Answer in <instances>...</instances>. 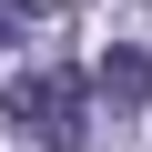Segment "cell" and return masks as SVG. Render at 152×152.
<instances>
[{
  "instance_id": "1",
  "label": "cell",
  "mask_w": 152,
  "mask_h": 152,
  "mask_svg": "<svg viewBox=\"0 0 152 152\" xmlns=\"http://www.w3.org/2000/svg\"><path fill=\"white\" fill-rule=\"evenodd\" d=\"M0 112H10V132L41 142V152H81L91 142V71L41 61V71H20V81L0 91Z\"/></svg>"
},
{
  "instance_id": "3",
  "label": "cell",
  "mask_w": 152,
  "mask_h": 152,
  "mask_svg": "<svg viewBox=\"0 0 152 152\" xmlns=\"http://www.w3.org/2000/svg\"><path fill=\"white\" fill-rule=\"evenodd\" d=\"M31 20H41V0H0V51H10V41H20Z\"/></svg>"
},
{
  "instance_id": "2",
  "label": "cell",
  "mask_w": 152,
  "mask_h": 152,
  "mask_svg": "<svg viewBox=\"0 0 152 152\" xmlns=\"http://www.w3.org/2000/svg\"><path fill=\"white\" fill-rule=\"evenodd\" d=\"M91 91H112L122 112H152V51H132V41H112V51L91 61Z\"/></svg>"
}]
</instances>
